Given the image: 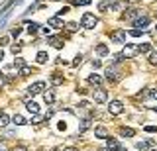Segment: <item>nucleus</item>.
<instances>
[{
  "label": "nucleus",
  "mask_w": 157,
  "mask_h": 151,
  "mask_svg": "<svg viewBox=\"0 0 157 151\" xmlns=\"http://www.w3.org/2000/svg\"><path fill=\"white\" fill-rule=\"evenodd\" d=\"M96 24H98V18L94 16V14H90V12L82 14V18H81V26H82V28H86V30H92Z\"/></svg>",
  "instance_id": "nucleus-1"
},
{
  "label": "nucleus",
  "mask_w": 157,
  "mask_h": 151,
  "mask_svg": "<svg viewBox=\"0 0 157 151\" xmlns=\"http://www.w3.org/2000/svg\"><path fill=\"white\" fill-rule=\"evenodd\" d=\"M51 151H57V149H51Z\"/></svg>",
  "instance_id": "nucleus-53"
},
{
  "label": "nucleus",
  "mask_w": 157,
  "mask_h": 151,
  "mask_svg": "<svg viewBox=\"0 0 157 151\" xmlns=\"http://www.w3.org/2000/svg\"><path fill=\"white\" fill-rule=\"evenodd\" d=\"M47 26L49 28H63V22H61V18H59V16H53V18H49V20H47Z\"/></svg>",
  "instance_id": "nucleus-10"
},
{
  "label": "nucleus",
  "mask_w": 157,
  "mask_h": 151,
  "mask_svg": "<svg viewBox=\"0 0 157 151\" xmlns=\"http://www.w3.org/2000/svg\"><path fill=\"white\" fill-rule=\"evenodd\" d=\"M145 26H149V16H145V14H141V16H137L134 20V28H136V30H144Z\"/></svg>",
  "instance_id": "nucleus-4"
},
{
  "label": "nucleus",
  "mask_w": 157,
  "mask_h": 151,
  "mask_svg": "<svg viewBox=\"0 0 157 151\" xmlns=\"http://www.w3.org/2000/svg\"><path fill=\"white\" fill-rule=\"evenodd\" d=\"M92 98H94V102H106L108 100V92L104 90V89H100V86H98L96 90H92Z\"/></svg>",
  "instance_id": "nucleus-3"
},
{
  "label": "nucleus",
  "mask_w": 157,
  "mask_h": 151,
  "mask_svg": "<svg viewBox=\"0 0 157 151\" xmlns=\"http://www.w3.org/2000/svg\"><path fill=\"white\" fill-rule=\"evenodd\" d=\"M116 151H126V147H124V145H118V147H116Z\"/></svg>",
  "instance_id": "nucleus-47"
},
{
  "label": "nucleus",
  "mask_w": 157,
  "mask_h": 151,
  "mask_svg": "<svg viewBox=\"0 0 157 151\" xmlns=\"http://www.w3.org/2000/svg\"><path fill=\"white\" fill-rule=\"evenodd\" d=\"M29 73H32V69H29V67H28V65H24V67H20V75H22V77H28V75H29Z\"/></svg>",
  "instance_id": "nucleus-29"
},
{
  "label": "nucleus",
  "mask_w": 157,
  "mask_h": 151,
  "mask_svg": "<svg viewBox=\"0 0 157 151\" xmlns=\"http://www.w3.org/2000/svg\"><path fill=\"white\" fill-rule=\"evenodd\" d=\"M2 59H4V53H2V51H0V61H2Z\"/></svg>",
  "instance_id": "nucleus-49"
},
{
  "label": "nucleus",
  "mask_w": 157,
  "mask_h": 151,
  "mask_svg": "<svg viewBox=\"0 0 157 151\" xmlns=\"http://www.w3.org/2000/svg\"><path fill=\"white\" fill-rule=\"evenodd\" d=\"M108 112H110V114H114V116L122 114V112H124V104H122L120 100H112L110 106H108Z\"/></svg>",
  "instance_id": "nucleus-5"
},
{
  "label": "nucleus",
  "mask_w": 157,
  "mask_h": 151,
  "mask_svg": "<svg viewBox=\"0 0 157 151\" xmlns=\"http://www.w3.org/2000/svg\"><path fill=\"white\" fill-rule=\"evenodd\" d=\"M14 151H28V149H26V147H24V145H18V147H16V149H14Z\"/></svg>",
  "instance_id": "nucleus-46"
},
{
  "label": "nucleus",
  "mask_w": 157,
  "mask_h": 151,
  "mask_svg": "<svg viewBox=\"0 0 157 151\" xmlns=\"http://www.w3.org/2000/svg\"><path fill=\"white\" fill-rule=\"evenodd\" d=\"M116 79H118V71H116V67H108V69H106V81L114 82Z\"/></svg>",
  "instance_id": "nucleus-9"
},
{
  "label": "nucleus",
  "mask_w": 157,
  "mask_h": 151,
  "mask_svg": "<svg viewBox=\"0 0 157 151\" xmlns=\"http://www.w3.org/2000/svg\"><path fill=\"white\" fill-rule=\"evenodd\" d=\"M61 82H63V75L53 73V75H51V85H61Z\"/></svg>",
  "instance_id": "nucleus-19"
},
{
  "label": "nucleus",
  "mask_w": 157,
  "mask_h": 151,
  "mask_svg": "<svg viewBox=\"0 0 157 151\" xmlns=\"http://www.w3.org/2000/svg\"><path fill=\"white\" fill-rule=\"evenodd\" d=\"M149 63H151V65H157V51L149 53Z\"/></svg>",
  "instance_id": "nucleus-31"
},
{
  "label": "nucleus",
  "mask_w": 157,
  "mask_h": 151,
  "mask_svg": "<svg viewBox=\"0 0 157 151\" xmlns=\"http://www.w3.org/2000/svg\"><path fill=\"white\" fill-rule=\"evenodd\" d=\"M2 85H4V81H2V79H0V86H2Z\"/></svg>",
  "instance_id": "nucleus-51"
},
{
  "label": "nucleus",
  "mask_w": 157,
  "mask_h": 151,
  "mask_svg": "<svg viewBox=\"0 0 157 151\" xmlns=\"http://www.w3.org/2000/svg\"><path fill=\"white\" fill-rule=\"evenodd\" d=\"M120 61H124V55H122V53L120 55H114V63H120Z\"/></svg>",
  "instance_id": "nucleus-40"
},
{
  "label": "nucleus",
  "mask_w": 157,
  "mask_h": 151,
  "mask_svg": "<svg viewBox=\"0 0 157 151\" xmlns=\"http://www.w3.org/2000/svg\"><path fill=\"white\" fill-rule=\"evenodd\" d=\"M90 2H92V0H73V4H75V6H88Z\"/></svg>",
  "instance_id": "nucleus-30"
},
{
  "label": "nucleus",
  "mask_w": 157,
  "mask_h": 151,
  "mask_svg": "<svg viewBox=\"0 0 157 151\" xmlns=\"http://www.w3.org/2000/svg\"><path fill=\"white\" fill-rule=\"evenodd\" d=\"M110 8H112V10H120V8H122V4H118V2H116V4H112Z\"/></svg>",
  "instance_id": "nucleus-43"
},
{
  "label": "nucleus",
  "mask_w": 157,
  "mask_h": 151,
  "mask_svg": "<svg viewBox=\"0 0 157 151\" xmlns=\"http://www.w3.org/2000/svg\"><path fill=\"white\" fill-rule=\"evenodd\" d=\"M43 90H45V82L43 81H37V82H33V85L28 86V94H32V96H36V94H39V92H43Z\"/></svg>",
  "instance_id": "nucleus-2"
},
{
  "label": "nucleus",
  "mask_w": 157,
  "mask_h": 151,
  "mask_svg": "<svg viewBox=\"0 0 157 151\" xmlns=\"http://www.w3.org/2000/svg\"><path fill=\"white\" fill-rule=\"evenodd\" d=\"M47 59H49V55H47L45 51H39L37 53V63H41V65H43V63H47Z\"/></svg>",
  "instance_id": "nucleus-25"
},
{
  "label": "nucleus",
  "mask_w": 157,
  "mask_h": 151,
  "mask_svg": "<svg viewBox=\"0 0 157 151\" xmlns=\"http://www.w3.org/2000/svg\"><path fill=\"white\" fill-rule=\"evenodd\" d=\"M78 106H81V108H88V102H86V100H82V102H81Z\"/></svg>",
  "instance_id": "nucleus-45"
},
{
  "label": "nucleus",
  "mask_w": 157,
  "mask_h": 151,
  "mask_svg": "<svg viewBox=\"0 0 157 151\" xmlns=\"http://www.w3.org/2000/svg\"><path fill=\"white\" fill-rule=\"evenodd\" d=\"M24 65H26L24 59H16V61H14V67H18V69H20V67H24Z\"/></svg>",
  "instance_id": "nucleus-38"
},
{
  "label": "nucleus",
  "mask_w": 157,
  "mask_h": 151,
  "mask_svg": "<svg viewBox=\"0 0 157 151\" xmlns=\"http://www.w3.org/2000/svg\"><path fill=\"white\" fill-rule=\"evenodd\" d=\"M63 151H78V149H75V147H67V149H63Z\"/></svg>",
  "instance_id": "nucleus-48"
},
{
  "label": "nucleus",
  "mask_w": 157,
  "mask_h": 151,
  "mask_svg": "<svg viewBox=\"0 0 157 151\" xmlns=\"http://www.w3.org/2000/svg\"><path fill=\"white\" fill-rule=\"evenodd\" d=\"M144 130L147 131V134H157V126H145Z\"/></svg>",
  "instance_id": "nucleus-33"
},
{
  "label": "nucleus",
  "mask_w": 157,
  "mask_h": 151,
  "mask_svg": "<svg viewBox=\"0 0 157 151\" xmlns=\"http://www.w3.org/2000/svg\"><path fill=\"white\" fill-rule=\"evenodd\" d=\"M39 30V24L37 22H28V32L29 33H36Z\"/></svg>",
  "instance_id": "nucleus-24"
},
{
  "label": "nucleus",
  "mask_w": 157,
  "mask_h": 151,
  "mask_svg": "<svg viewBox=\"0 0 157 151\" xmlns=\"http://www.w3.org/2000/svg\"><path fill=\"white\" fill-rule=\"evenodd\" d=\"M26 108H28L29 112H32V114H39V106L36 104V102H32V100L26 102Z\"/></svg>",
  "instance_id": "nucleus-16"
},
{
  "label": "nucleus",
  "mask_w": 157,
  "mask_h": 151,
  "mask_svg": "<svg viewBox=\"0 0 157 151\" xmlns=\"http://www.w3.org/2000/svg\"><path fill=\"white\" fill-rule=\"evenodd\" d=\"M137 16H141V12H140V10H136V8H132V10H128V12L124 14L126 20H136Z\"/></svg>",
  "instance_id": "nucleus-11"
},
{
  "label": "nucleus",
  "mask_w": 157,
  "mask_h": 151,
  "mask_svg": "<svg viewBox=\"0 0 157 151\" xmlns=\"http://www.w3.org/2000/svg\"><path fill=\"white\" fill-rule=\"evenodd\" d=\"M110 41L114 43H126V32L124 30H116L110 33Z\"/></svg>",
  "instance_id": "nucleus-6"
},
{
  "label": "nucleus",
  "mask_w": 157,
  "mask_h": 151,
  "mask_svg": "<svg viewBox=\"0 0 157 151\" xmlns=\"http://www.w3.org/2000/svg\"><path fill=\"white\" fill-rule=\"evenodd\" d=\"M106 145H108V149H110V151H116V147H118V145H120V143H118V141H116L114 138H108Z\"/></svg>",
  "instance_id": "nucleus-20"
},
{
  "label": "nucleus",
  "mask_w": 157,
  "mask_h": 151,
  "mask_svg": "<svg viewBox=\"0 0 157 151\" xmlns=\"http://www.w3.org/2000/svg\"><path fill=\"white\" fill-rule=\"evenodd\" d=\"M88 82H90V85H94V86H100V85H102V77L90 75V77H88Z\"/></svg>",
  "instance_id": "nucleus-17"
},
{
  "label": "nucleus",
  "mask_w": 157,
  "mask_h": 151,
  "mask_svg": "<svg viewBox=\"0 0 157 151\" xmlns=\"http://www.w3.org/2000/svg\"><path fill=\"white\" fill-rule=\"evenodd\" d=\"M96 53H98V55H108V47L104 45V43H98V45H96Z\"/></svg>",
  "instance_id": "nucleus-23"
},
{
  "label": "nucleus",
  "mask_w": 157,
  "mask_h": 151,
  "mask_svg": "<svg viewBox=\"0 0 157 151\" xmlns=\"http://www.w3.org/2000/svg\"><path fill=\"white\" fill-rule=\"evenodd\" d=\"M20 51H22V45H12V53H14V55H18Z\"/></svg>",
  "instance_id": "nucleus-37"
},
{
  "label": "nucleus",
  "mask_w": 157,
  "mask_h": 151,
  "mask_svg": "<svg viewBox=\"0 0 157 151\" xmlns=\"http://www.w3.org/2000/svg\"><path fill=\"white\" fill-rule=\"evenodd\" d=\"M53 2H57V0H53Z\"/></svg>",
  "instance_id": "nucleus-54"
},
{
  "label": "nucleus",
  "mask_w": 157,
  "mask_h": 151,
  "mask_svg": "<svg viewBox=\"0 0 157 151\" xmlns=\"http://www.w3.org/2000/svg\"><path fill=\"white\" fill-rule=\"evenodd\" d=\"M43 120H45L43 116H39V114H33V118H32V124H33V126H39Z\"/></svg>",
  "instance_id": "nucleus-27"
},
{
  "label": "nucleus",
  "mask_w": 157,
  "mask_h": 151,
  "mask_svg": "<svg viewBox=\"0 0 157 151\" xmlns=\"http://www.w3.org/2000/svg\"><path fill=\"white\" fill-rule=\"evenodd\" d=\"M88 128H90V120L86 118V120H82V122H81V128H78V131L82 134V131H86Z\"/></svg>",
  "instance_id": "nucleus-26"
},
{
  "label": "nucleus",
  "mask_w": 157,
  "mask_h": 151,
  "mask_svg": "<svg viewBox=\"0 0 157 151\" xmlns=\"http://www.w3.org/2000/svg\"><path fill=\"white\" fill-rule=\"evenodd\" d=\"M8 122H10L8 114H6V112H0V128H4V126H8Z\"/></svg>",
  "instance_id": "nucleus-22"
},
{
  "label": "nucleus",
  "mask_w": 157,
  "mask_h": 151,
  "mask_svg": "<svg viewBox=\"0 0 157 151\" xmlns=\"http://www.w3.org/2000/svg\"><path fill=\"white\" fill-rule=\"evenodd\" d=\"M140 98H147V96H149V89H144V92H140Z\"/></svg>",
  "instance_id": "nucleus-36"
},
{
  "label": "nucleus",
  "mask_w": 157,
  "mask_h": 151,
  "mask_svg": "<svg viewBox=\"0 0 157 151\" xmlns=\"http://www.w3.org/2000/svg\"><path fill=\"white\" fill-rule=\"evenodd\" d=\"M122 55L126 57V59H132V57L137 55V45H126L124 51H122Z\"/></svg>",
  "instance_id": "nucleus-7"
},
{
  "label": "nucleus",
  "mask_w": 157,
  "mask_h": 151,
  "mask_svg": "<svg viewBox=\"0 0 157 151\" xmlns=\"http://www.w3.org/2000/svg\"><path fill=\"white\" fill-rule=\"evenodd\" d=\"M98 151H106V149H98Z\"/></svg>",
  "instance_id": "nucleus-52"
},
{
  "label": "nucleus",
  "mask_w": 157,
  "mask_h": 151,
  "mask_svg": "<svg viewBox=\"0 0 157 151\" xmlns=\"http://www.w3.org/2000/svg\"><path fill=\"white\" fill-rule=\"evenodd\" d=\"M92 67H94V69H100V67H102L100 59H94V61H92Z\"/></svg>",
  "instance_id": "nucleus-39"
},
{
  "label": "nucleus",
  "mask_w": 157,
  "mask_h": 151,
  "mask_svg": "<svg viewBox=\"0 0 157 151\" xmlns=\"http://www.w3.org/2000/svg\"><path fill=\"white\" fill-rule=\"evenodd\" d=\"M120 135H124V138H134L136 130H132V128H120Z\"/></svg>",
  "instance_id": "nucleus-14"
},
{
  "label": "nucleus",
  "mask_w": 157,
  "mask_h": 151,
  "mask_svg": "<svg viewBox=\"0 0 157 151\" xmlns=\"http://www.w3.org/2000/svg\"><path fill=\"white\" fill-rule=\"evenodd\" d=\"M145 33V30H130V36L132 37H141Z\"/></svg>",
  "instance_id": "nucleus-28"
},
{
  "label": "nucleus",
  "mask_w": 157,
  "mask_h": 151,
  "mask_svg": "<svg viewBox=\"0 0 157 151\" xmlns=\"http://www.w3.org/2000/svg\"><path fill=\"white\" fill-rule=\"evenodd\" d=\"M47 43H51L53 47H57V49H61V47H63V40H61V37H57V36H49L47 37Z\"/></svg>",
  "instance_id": "nucleus-8"
},
{
  "label": "nucleus",
  "mask_w": 157,
  "mask_h": 151,
  "mask_svg": "<svg viewBox=\"0 0 157 151\" xmlns=\"http://www.w3.org/2000/svg\"><path fill=\"white\" fill-rule=\"evenodd\" d=\"M43 100H45L47 104H53V102H55V94H53V90L43 92Z\"/></svg>",
  "instance_id": "nucleus-15"
},
{
  "label": "nucleus",
  "mask_w": 157,
  "mask_h": 151,
  "mask_svg": "<svg viewBox=\"0 0 157 151\" xmlns=\"http://www.w3.org/2000/svg\"><path fill=\"white\" fill-rule=\"evenodd\" d=\"M8 41H10V37H8V36H4V37H0V47H4V45H8Z\"/></svg>",
  "instance_id": "nucleus-35"
},
{
  "label": "nucleus",
  "mask_w": 157,
  "mask_h": 151,
  "mask_svg": "<svg viewBox=\"0 0 157 151\" xmlns=\"http://www.w3.org/2000/svg\"><path fill=\"white\" fill-rule=\"evenodd\" d=\"M81 59H82L81 55H78V57H75V61H73V65H78V63H81Z\"/></svg>",
  "instance_id": "nucleus-44"
},
{
  "label": "nucleus",
  "mask_w": 157,
  "mask_h": 151,
  "mask_svg": "<svg viewBox=\"0 0 157 151\" xmlns=\"http://www.w3.org/2000/svg\"><path fill=\"white\" fill-rule=\"evenodd\" d=\"M149 51H151L149 43H140V45H137V53H149Z\"/></svg>",
  "instance_id": "nucleus-18"
},
{
  "label": "nucleus",
  "mask_w": 157,
  "mask_h": 151,
  "mask_svg": "<svg viewBox=\"0 0 157 151\" xmlns=\"http://www.w3.org/2000/svg\"><path fill=\"white\" fill-rule=\"evenodd\" d=\"M151 143H153V141H137V143H136V147L137 149H140V151H147V149H149L151 147Z\"/></svg>",
  "instance_id": "nucleus-13"
},
{
  "label": "nucleus",
  "mask_w": 157,
  "mask_h": 151,
  "mask_svg": "<svg viewBox=\"0 0 157 151\" xmlns=\"http://www.w3.org/2000/svg\"><path fill=\"white\" fill-rule=\"evenodd\" d=\"M20 33H22V28H20V26H16V28H12V36H14V37H18Z\"/></svg>",
  "instance_id": "nucleus-34"
},
{
  "label": "nucleus",
  "mask_w": 157,
  "mask_h": 151,
  "mask_svg": "<svg viewBox=\"0 0 157 151\" xmlns=\"http://www.w3.org/2000/svg\"><path fill=\"white\" fill-rule=\"evenodd\" d=\"M94 135L104 139V138H108V130L104 128V126H98V128H94Z\"/></svg>",
  "instance_id": "nucleus-12"
},
{
  "label": "nucleus",
  "mask_w": 157,
  "mask_h": 151,
  "mask_svg": "<svg viewBox=\"0 0 157 151\" xmlns=\"http://www.w3.org/2000/svg\"><path fill=\"white\" fill-rule=\"evenodd\" d=\"M108 8H110V2H100V4H98V10H100V12L108 10Z\"/></svg>",
  "instance_id": "nucleus-32"
},
{
  "label": "nucleus",
  "mask_w": 157,
  "mask_h": 151,
  "mask_svg": "<svg viewBox=\"0 0 157 151\" xmlns=\"http://www.w3.org/2000/svg\"><path fill=\"white\" fill-rule=\"evenodd\" d=\"M67 28H69L71 32H75V30H77V24H75V22H71V24H67Z\"/></svg>",
  "instance_id": "nucleus-42"
},
{
  "label": "nucleus",
  "mask_w": 157,
  "mask_h": 151,
  "mask_svg": "<svg viewBox=\"0 0 157 151\" xmlns=\"http://www.w3.org/2000/svg\"><path fill=\"white\" fill-rule=\"evenodd\" d=\"M149 96L151 98H157V89H149Z\"/></svg>",
  "instance_id": "nucleus-41"
},
{
  "label": "nucleus",
  "mask_w": 157,
  "mask_h": 151,
  "mask_svg": "<svg viewBox=\"0 0 157 151\" xmlns=\"http://www.w3.org/2000/svg\"><path fill=\"white\" fill-rule=\"evenodd\" d=\"M128 2H130V4H136V2H137V0H128Z\"/></svg>",
  "instance_id": "nucleus-50"
},
{
  "label": "nucleus",
  "mask_w": 157,
  "mask_h": 151,
  "mask_svg": "<svg viewBox=\"0 0 157 151\" xmlns=\"http://www.w3.org/2000/svg\"><path fill=\"white\" fill-rule=\"evenodd\" d=\"M12 122H14L16 126H24V124H26V118H24L22 114H16V116L12 118Z\"/></svg>",
  "instance_id": "nucleus-21"
}]
</instances>
